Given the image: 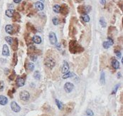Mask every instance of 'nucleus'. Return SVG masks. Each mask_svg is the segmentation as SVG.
<instances>
[{"instance_id": "nucleus-40", "label": "nucleus", "mask_w": 123, "mask_h": 116, "mask_svg": "<svg viewBox=\"0 0 123 116\" xmlns=\"http://www.w3.org/2000/svg\"><path fill=\"white\" fill-rule=\"evenodd\" d=\"M31 59L33 61H36V60L37 59V56L36 55H31Z\"/></svg>"}, {"instance_id": "nucleus-8", "label": "nucleus", "mask_w": 123, "mask_h": 116, "mask_svg": "<svg viewBox=\"0 0 123 116\" xmlns=\"http://www.w3.org/2000/svg\"><path fill=\"white\" fill-rule=\"evenodd\" d=\"M16 83H17V85L19 86V87H22V86H24V84H25V79L22 77H18L17 78V80H16Z\"/></svg>"}, {"instance_id": "nucleus-16", "label": "nucleus", "mask_w": 123, "mask_h": 116, "mask_svg": "<svg viewBox=\"0 0 123 116\" xmlns=\"http://www.w3.org/2000/svg\"><path fill=\"white\" fill-rule=\"evenodd\" d=\"M112 66L115 69H117L119 68V63L118 61H117L115 58H112Z\"/></svg>"}, {"instance_id": "nucleus-39", "label": "nucleus", "mask_w": 123, "mask_h": 116, "mask_svg": "<svg viewBox=\"0 0 123 116\" xmlns=\"http://www.w3.org/2000/svg\"><path fill=\"white\" fill-rule=\"evenodd\" d=\"M107 41L108 42V44H109L110 46H112V45H113V44H114V41H113L112 39H111L110 37H107Z\"/></svg>"}, {"instance_id": "nucleus-42", "label": "nucleus", "mask_w": 123, "mask_h": 116, "mask_svg": "<svg viewBox=\"0 0 123 116\" xmlns=\"http://www.w3.org/2000/svg\"><path fill=\"white\" fill-rule=\"evenodd\" d=\"M22 1V0H14V2H15V3H17V4H18V3H20Z\"/></svg>"}, {"instance_id": "nucleus-15", "label": "nucleus", "mask_w": 123, "mask_h": 116, "mask_svg": "<svg viewBox=\"0 0 123 116\" xmlns=\"http://www.w3.org/2000/svg\"><path fill=\"white\" fill-rule=\"evenodd\" d=\"M35 7L36 8V9L38 10H43L44 8V5L42 2H37L35 3Z\"/></svg>"}, {"instance_id": "nucleus-27", "label": "nucleus", "mask_w": 123, "mask_h": 116, "mask_svg": "<svg viewBox=\"0 0 123 116\" xmlns=\"http://www.w3.org/2000/svg\"><path fill=\"white\" fill-rule=\"evenodd\" d=\"M34 77L35 78V79H36V80H39L40 78H41L40 72H39V71H35L34 73Z\"/></svg>"}, {"instance_id": "nucleus-2", "label": "nucleus", "mask_w": 123, "mask_h": 116, "mask_svg": "<svg viewBox=\"0 0 123 116\" xmlns=\"http://www.w3.org/2000/svg\"><path fill=\"white\" fill-rule=\"evenodd\" d=\"M44 63H45V66L47 68H48L50 69H52L55 66V65H56V61H55V60L52 57H47L45 59Z\"/></svg>"}, {"instance_id": "nucleus-30", "label": "nucleus", "mask_w": 123, "mask_h": 116, "mask_svg": "<svg viewBox=\"0 0 123 116\" xmlns=\"http://www.w3.org/2000/svg\"><path fill=\"white\" fill-rule=\"evenodd\" d=\"M26 2H23V3H22V4L20 6H19V7H18L17 9H18L19 11H21V12H22V11H23V10H24V6L26 5Z\"/></svg>"}, {"instance_id": "nucleus-9", "label": "nucleus", "mask_w": 123, "mask_h": 116, "mask_svg": "<svg viewBox=\"0 0 123 116\" xmlns=\"http://www.w3.org/2000/svg\"><path fill=\"white\" fill-rule=\"evenodd\" d=\"M68 70H69V65L67 61H64L63 63V66H62V73H66L68 72Z\"/></svg>"}, {"instance_id": "nucleus-38", "label": "nucleus", "mask_w": 123, "mask_h": 116, "mask_svg": "<svg viewBox=\"0 0 123 116\" xmlns=\"http://www.w3.org/2000/svg\"><path fill=\"white\" fill-rule=\"evenodd\" d=\"M102 46H103V47H104L105 49H109V47L110 46L109 45V44H108L107 41H104L103 44H102Z\"/></svg>"}, {"instance_id": "nucleus-41", "label": "nucleus", "mask_w": 123, "mask_h": 116, "mask_svg": "<svg viewBox=\"0 0 123 116\" xmlns=\"http://www.w3.org/2000/svg\"><path fill=\"white\" fill-rule=\"evenodd\" d=\"M115 54H116V55L117 56V57H119V58L121 57V53H120V51H115Z\"/></svg>"}, {"instance_id": "nucleus-44", "label": "nucleus", "mask_w": 123, "mask_h": 116, "mask_svg": "<svg viewBox=\"0 0 123 116\" xmlns=\"http://www.w3.org/2000/svg\"><path fill=\"white\" fill-rule=\"evenodd\" d=\"M105 0H101V3L102 4H105Z\"/></svg>"}, {"instance_id": "nucleus-45", "label": "nucleus", "mask_w": 123, "mask_h": 116, "mask_svg": "<svg viewBox=\"0 0 123 116\" xmlns=\"http://www.w3.org/2000/svg\"><path fill=\"white\" fill-rule=\"evenodd\" d=\"M75 1L77 3H80V2L83 1V0H75Z\"/></svg>"}, {"instance_id": "nucleus-1", "label": "nucleus", "mask_w": 123, "mask_h": 116, "mask_svg": "<svg viewBox=\"0 0 123 116\" xmlns=\"http://www.w3.org/2000/svg\"><path fill=\"white\" fill-rule=\"evenodd\" d=\"M69 49H70V51L73 54H76V53H80L83 51V48H82L78 43L76 41L73 40L70 41L69 44Z\"/></svg>"}, {"instance_id": "nucleus-47", "label": "nucleus", "mask_w": 123, "mask_h": 116, "mask_svg": "<svg viewBox=\"0 0 123 116\" xmlns=\"http://www.w3.org/2000/svg\"><path fill=\"white\" fill-rule=\"evenodd\" d=\"M41 116H48V115H41Z\"/></svg>"}, {"instance_id": "nucleus-21", "label": "nucleus", "mask_w": 123, "mask_h": 116, "mask_svg": "<svg viewBox=\"0 0 123 116\" xmlns=\"http://www.w3.org/2000/svg\"><path fill=\"white\" fill-rule=\"evenodd\" d=\"M25 40H26V44H28V45H29L30 44H31L32 43V39L30 37V36H29V34H26V35H25Z\"/></svg>"}, {"instance_id": "nucleus-19", "label": "nucleus", "mask_w": 123, "mask_h": 116, "mask_svg": "<svg viewBox=\"0 0 123 116\" xmlns=\"http://www.w3.org/2000/svg\"><path fill=\"white\" fill-rule=\"evenodd\" d=\"M20 19H21L20 14L17 12H15L13 16V21L14 22H20Z\"/></svg>"}, {"instance_id": "nucleus-34", "label": "nucleus", "mask_w": 123, "mask_h": 116, "mask_svg": "<svg viewBox=\"0 0 123 116\" xmlns=\"http://www.w3.org/2000/svg\"><path fill=\"white\" fill-rule=\"evenodd\" d=\"M19 29H20V27H19L18 24H14V26H13V29H14V33H15V32H18V31H19Z\"/></svg>"}, {"instance_id": "nucleus-20", "label": "nucleus", "mask_w": 123, "mask_h": 116, "mask_svg": "<svg viewBox=\"0 0 123 116\" xmlns=\"http://www.w3.org/2000/svg\"><path fill=\"white\" fill-rule=\"evenodd\" d=\"M78 12L80 14H85L86 13H85V6H83V5H81V6H79L78 7Z\"/></svg>"}, {"instance_id": "nucleus-12", "label": "nucleus", "mask_w": 123, "mask_h": 116, "mask_svg": "<svg viewBox=\"0 0 123 116\" xmlns=\"http://www.w3.org/2000/svg\"><path fill=\"white\" fill-rule=\"evenodd\" d=\"M5 31L7 33L9 34H14V29H13V26L11 24L7 25L5 27Z\"/></svg>"}, {"instance_id": "nucleus-28", "label": "nucleus", "mask_w": 123, "mask_h": 116, "mask_svg": "<svg viewBox=\"0 0 123 116\" xmlns=\"http://www.w3.org/2000/svg\"><path fill=\"white\" fill-rule=\"evenodd\" d=\"M74 76V73H71V72H68V73H66L63 76V79H66V78H70V77H71V76Z\"/></svg>"}, {"instance_id": "nucleus-7", "label": "nucleus", "mask_w": 123, "mask_h": 116, "mask_svg": "<svg viewBox=\"0 0 123 116\" xmlns=\"http://www.w3.org/2000/svg\"><path fill=\"white\" fill-rule=\"evenodd\" d=\"M11 108L15 112H18L21 110V107H19V105L16 102H14V101L12 102V103H11Z\"/></svg>"}, {"instance_id": "nucleus-24", "label": "nucleus", "mask_w": 123, "mask_h": 116, "mask_svg": "<svg viewBox=\"0 0 123 116\" xmlns=\"http://www.w3.org/2000/svg\"><path fill=\"white\" fill-rule=\"evenodd\" d=\"M53 11L56 13H59L60 12V9H61V7L59 5H58V4H56V5L53 6Z\"/></svg>"}, {"instance_id": "nucleus-22", "label": "nucleus", "mask_w": 123, "mask_h": 116, "mask_svg": "<svg viewBox=\"0 0 123 116\" xmlns=\"http://www.w3.org/2000/svg\"><path fill=\"white\" fill-rule=\"evenodd\" d=\"M14 44L13 43L12 44V46L13 50L16 51L18 48V40H17V39H14Z\"/></svg>"}, {"instance_id": "nucleus-11", "label": "nucleus", "mask_w": 123, "mask_h": 116, "mask_svg": "<svg viewBox=\"0 0 123 116\" xmlns=\"http://www.w3.org/2000/svg\"><path fill=\"white\" fill-rule=\"evenodd\" d=\"M36 47L33 45H30L28 48V54L31 56V55H34V54L36 52Z\"/></svg>"}, {"instance_id": "nucleus-13", "label": "nucleus", "mask_w": 123, "mask_h": 116, "mask_svg": "<svg viewBox=\"0 0 123 116\" xmlns=\"http://www.w3.org/2000/svg\"><path fill=\"white\" fill-rule=\"evenodd\" d=\"M8 103V99L4 95H0V104L2 105H5Z\"/></svg>"}, {"instance_id": "nucleus-33", "label": "nucleus", "mask_w": 123, "mask_h": 116, "mask_svg": "<svg viewBox=\"0 0 123 116\" xmlns=\"http://www.w3.org/2000/svg\"><path fill=\"white\" fill-rule=\"evenodd\" d=\"M100 24H101V26L102 27H105L106 25H107V24H106V22H105V19L103 18H101L100 19Z\"/></svg>"}, {"instance_id": "nucleus-37", "label": "nucleus", "mask_w": 123, "mask_h": 116, "mask_svg": "<svg viewBox=\"0 0 123 116\" xmlns=\"http://www.w3.org/2000/svg\"><path fill=\"white\" fill-rule=\"evenodd\" d=\"M91 9H92V7L90 6H86V7H85V13L86 14L89 13L91 11Z\"/></svg>"}, {"instance_id": "nucleus-32", "label": "nucleus", "mask_w": 123, "mask_h": 116, "mask_svg": "<svg viewBox=\"0 0 123 116\" xmlns=\"http://www.w3.org/2000/svg\"><path fill=\"white\" fill-rule=\"evenodd\" d=\"M52 22H53V24L54 25H58V24H59V22H60V20H59L58 18L54 17V18H53Z\"/></svg>"}, {"instance_id": "nucleus-46", "label": "nucleus", "mask_w": 123, "mask_h": 116, "mask_svg": "<svg viewBox=\"0 0 123 116\" xmlns=\"http://www.w3.org/2000/svg\"><path fill=\"white\" fill-rule=\"evenodd\" d=\"M57 47L59 49V47H61V44H57Z\"/></svg>"}, {"instance_id": "nucleus-14", "label": "nucleus", "mask_w": 123, "mask_h": 116, "mask_svg": "<svg viewBox=\"0 0 123 116\" xmlns=\"http://www.w3.org/2000/svg\"><path fill=\"white\" fill-rule=\"evenodd\" d=\"M2 54L5 56H7L9 55V48L7 46V45L4 44L3 46V49H2Z\"/></svg>"}, {"instance_id": "nucleus-23", "label": "nucleus", "mask_w": 123, "mask_h": 116, "mask_svg": "<svg viewBox=\"0 0 123 116\" xmlns=\"http://www.w3.org/2000/svg\"><path fill=\"white\" fill-rule=\"evenodd\" d=\"M81 18L83 19V20L85 22H88L90 21V17H89L87 14H83Z\"/></svg>"}, {"instance_id": "nucleus-43", "label": "nucleus", "mask_w": 123, "mask_h": 116, "mask_svg": "<svg viewBox=\"0 0 123 116\" xmlns=\"http://www.w3.org/2000/svg\"><path fill=\"white\" fill-rule=\"evenodd\" d=\"M119 87V85H117V86H116L115 88H114V91L112 92V94H114V93H115V92H116V90H117V88Z\"/></svg>"}, {"instance_id": "nucleus-6", "label": "nucleus", "mask_w": 123, "mask_h": 116, "mask_svg": "<svg viewBox=\"0 0 123 116\" xmlns=\"http://www.w3.org/2000/svg\"><path fill=\"white\" fill-rule=\"evenodd\" d=\"M49 41L51 44H56L57 43V38L56 35L54 32H50L49 34Z\"/></svg>"}, {"instance_id": "nucleus-3", "label": "nucleus", "mask_w": 123, "mask_h": 116, "mask_svg": "<svg viewBox=\"0 0 123 116\" xmlns=\"http://www.w3.org/2000/svg\"><path fill=\"white\" fill-rule=\"evenodd\" d=\"M20 99L22 101H28L30 98V94L28 91L26 90H23L19 94Z\"/></svg>"}, {"instance_id": "nucleus-4", "label": "nucleus", "mask_w": 123, "mask_h": 116, "mask_svg": "<svg viewBox=\"0 0 123 116\" xmlns=\"http://www.w3.org/2000/svg\"><path fill=\"white\" fill-rule=\"evenodd\" d=\"M60 12L62 14V15H63V16H66V15L68 14V12H69V9H68V6H67L66 4H62V5L61 6Z\"/></svg>"}, {"instance_id": "nucleus-36", "label": "nucleus", "mask_w": 123, "mask_h": 116, "mask_svg": "<svg viewBox=\"0 0 123 116\" xmlns=\"http://www.w3.org/2000/svg\"><path fill=\"white\" fill-rule=\"evenodd\" d=\"M4 88V82L2 81V80H0V92L3 91Z\"/></svg>"}, {"instance_id": "nucleus-17", "label": "nucleus", "mask_w": 123, "mask_h": 116, "mask_svg": "<svg viewBox=\"0 0 123 116\" xmlns=\"http://www.w3.org/2000/svg\"><path fill=\"white\" fill-rule=\"evenodd\" d=\"M32 41L35 43V44H41V38L39 36H34L32 39Z\"/></svg>"}, {"instance_id": "nucleus-29", "label": "nucleus", "mask_w": 123, "mask_h": 116, "mask_svg": "<svg viewBox=\"0 0 123 116\" xmlns=\"http://www.w3.org/2000/svg\"><path fill=\"white\" fill-rule=\"evenodd\" d=\"M56 105H57V106H58V107L60 109V110H62L63 109V104H62V103L61 102H60L58 100H57V99H56Z\"/></svg>"}, {"instance_id": "nucleus-5", "label": "nucleus", "mask_w": 123, "mask_h": 116, "mask_svg": "<svg viewBox=\"0 0 123 116\" xmlns=\"http://www.w3.org/2000/svg\"><path fill=\"white\" fill-rule=\"evenodd\" d=\"M73 88H74V85H73V84L71 83L67 82V83H66V84L64 85V90H65V91L67 92V93H70V92L73 90Z\"/></svg>"}, {"instance_id": "nucleus-10", "label": "nucleus", "mask_w": 123, "mask_h": 116, "mask_svg": "<svg viewBox=\"0 0 123 116\" xmlns=\"http://www.w3.org/2000/svg\"><path fill=\"white\" fill-rule=\"evenodd\" d=\"M26 29H27L28 31H31L32 33H34L35 34L36 32V29H35V27H34V25L31 24V23H27V24H26Z\"/></svg>"}, {"instance_id": "nucleus-31", "label": "nucleus", "mask_w": 123, "mask_h": 116, "mask_svg": "<svg viewBox=\"0 0 123 116\" xmlns=\"http://www.w3.org/2000/svg\"><path fill=\"white\" fill-rule=\"evenodd\" d=\"M5 40H6V41H7L9 44L12 45V42H13V39H12V37L7 36V37L5 38Z\"/></svg>"}, {"instance_id": "nucleus-26", "label": "nucleus", "mask_w": 123, "mask_h": 116, "mask_svg": "<svg viewBox=\"0 0 123 116\" xmlns=\"http://www.w3.org/2000/svg\"><path fill=\"white\" fill-rule=\"evenodd\" d=\"M100 80V82H101V83H102V85H104V84H105V73H104L103 72L101 73Z\"/></svg>"}, {"instance_id": "nucleus-25", "label": "nucleus", "mask_w": 123, "mask_h": 116, "mask_svg": "<svg viewBox=\"0 0 123 116\" xmlns=\"http://www.w3.org/2000/svg\"><path fill=\"white\" fill-rule=\"evenodd\" d=\"M34 67H35V66H34V64L33 63H29L28 65H27V68H28L29 71H34Z\"/></svg>"}, {"instance_id": "nucleus-35", "label": "nucleus", "mask_w": 123, "mask_h": 116, "mask_svg": "<svg viewBox=\"0 0 123 116\" xmlns=\"http://www.w3.org/2000/svg\"><path fill=\"white\" fill-rule=\"evenodd\" d=\"M86 115L88 116H93L94 115V113H93V112L90 109H88L86 110Z\"/></svg>"}, {"instance_id": "nucleus-18", "label": "nucleus", "mask_w": 123, "mask_h": 116, "mask_svg": "<svg viewBox=\"0 0 123 116\" xmlns=\"http://www.w3.org/2000/svg\"><path fill=\"white\" fill-rule=\"evenodd\" d=\"M14 13H15V11H14V9H8V10H7L6 12H5L6 15H7L8 17H13Z\"/></svg>"}, {"instance_id": "nucleus-48", "label": "nucleus", "mask_w": 123, "mask_h": 116, "mask_svg": "<svg viewBox=\"0 0 123 116\" xmlns=\"http://www.w3.org/2000/svg\"><path fill=\"white\" fill-rule=\"evenodd\" d=\"M41 1H42V2H44V1H45V0H41Z\"/></svg>"}]
</instances>
